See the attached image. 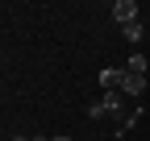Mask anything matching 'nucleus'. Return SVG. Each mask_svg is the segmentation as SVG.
<instances>
[{
	"mask_svg": "<svg viewBox=\"0 0 150 141\" xmlns=\"http://www.w3.org/2000/svg\"><path fill=\"white\" fill-rule=\"evenodd\" d=\"M121 108H125V96L121 91H104V100H96V104H92V108H88V116H121Z\"/></svg>",
	"mask_w": 150,
	"mask_h": 141,
	"instance_id": "f257e3e1",
	"label": "nucleus"
},
{
	"mask_svg": "<svg viewBox=\"0 0 150 141\" xmlns=\"http://www.w3.org/2000/svg\"><path fill=\"white\" fill-rule=\"evenodd\" d=\"M108 13H112V21H117L121 29H125V25H134V21H138V4H134V0H117V4H112Z\"/></svg>",
	"mask_w": 150,
	"mask_h": 141,
	"instance_id": "f03ea898",
	"label": "nucleus"
},
{
	"mask_svg": "<svg viewBox=\"0 0 150 141\" xmlns=\"http://www.w3.org/2000/svg\"><path fill=\"white\" fill-rule=\"evenodd\" d=\"M125 75H129L125 66H104V70H100V87H104V91H121Z\"/></svg>",
	"mask_w": 150,
	"mask_h": 141,
	"instance_id": "7ed1b4c3",
	"label": "nucleus"
},
{
	"mask_svg": "<svg viewBox=\"0 0 150 141\" xmlns=\"http://www.w3.org/2000/svg\"><path fill=\"white\" fill-rule=\"evenodd\" d=\"M146 91V75H125V83H121V96L125 100H138Z\"/></svg>",
	"mask_w": 150,
	"mask_h": 141,
	"instance_id": "20e7f679",
	"label": "nucleus"
},
{
	"mask_svg": "<svg viewBox=\"0 0 150 141\" xmlns=\"http://www.w3.org/2000/svg\"><path fill=\"white\" fill-rule=\"evenodd\" d=\"M146 66H150V58H142V54H129V62H125L129 75H146Z\"/></svg>",
	"mask_w": 150,
	"mask_h": 141,
	"instance_id": "39448f33",
	"label": "nucleus"
},
{
	"mask_svg": "<svg viewBox=\"0 0 150 141\" xmlns=\"http://www.w3.org/2000/svg\"><path fill=\"white\" fill-rule=\"evenodd\" d=\"M121 33H125V42H142V25H138V21H134V25H125Z\"/></svg>",
	"mask_w": 150,
	"mask_h": 141,
	"instance_id": "423d86ee",
	"label": "nucleus"
},
{
	"mask_svg": "<svg viewBox=\"0 0 150 141\" xmlns=\"http://www.w3.org/2000/svg\"><path fill=\"white\" fill-rule=\"evenodd\" d=\"M50 141H71V137H50Z\"/></svg>",
	"mask_w": 150,
	"mask_h": 141,
	"instance_id": "0eeeda50",
	"label": "nucleus"
},
{
	"mask_svg": "<svg viewBox=\"0 0 150 141\" xmlns=\"http://www.w3.org/2000/svg\"><path fill=\"white\" fill-rule=\"evenodd\" d=\"M8 141H29V137H8Z\"/></svg>",
	"mask_w": 150,
	"mask_h": 141,
	"instance_id": "6e6552de",
	"label": "nucleus"
},
{
	"mask_svg": "<svg viewBox=\"0 0 150 141\" xmlns=\"http://www.w3.org/2000/svg\"><path fill=\"white\" fill-rule=\"evenodd\" d=\"M146 38H150V33H146Z\"/></svg>",
	"mask_w": 150,
	"mask_h": 141,
	"instance_id": "1a4fd4ad",
	"label": "nucleus"
}]
</instances>
